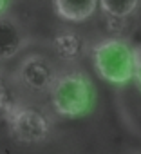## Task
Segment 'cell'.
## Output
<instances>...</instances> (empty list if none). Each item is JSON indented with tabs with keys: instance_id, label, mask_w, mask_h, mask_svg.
I'll return each instance as SVG.
<instances>
[{
	"instance_id": "obj_1",
	"label": "cell",
	"mask_w": 141,
	"mask_h": 154,
	"mask_svg": "<svg viewBox=\"0 0 141 154\" xmlns=\"http://www.w3.org/2000/svg\"><path fill=\"white\" fill-rule=\"evenodd\" d=\"M49 93L56 114L67 120H76L89 114L94 105L92 80L82 71L58 76Z\"/></svg>"
},
{
	"instance_id": "obj_2",
	"label": "cell",
	"mask_w": 141,
	"mask_h": 154,
	"mask_svg": "<svg viewBox=\"0 0 141 154\" xmlns=\"http://www.w3.org/2000/svg\"><path fill=\"white\" fill-rule=\"evenodd\" d=\"M92 63L96 72L109 84L125 85L134 80L136 51L130 40L121 36H109L92 47Z\"/></svg>"
},
{
	"instance_id": "obj_3",
	"label": "cell",
	"mask_w": 141,
	"mask_h": 154,
	"mask_svg": "<svg viewBox=\"0 0 141 154\" xmlns=\"http://www.w3.org/2000/svg\"><path fill=\"white\" fill-rule=\"evenodd\" d=\"M6 118L9 123L11 136L18 143L36 145L49 138L51 125H49L47 118L31 107H22V105L15 103Z\"/></svg>"
},
{
	"instance_id": "obj_4",
	"label": "cell",
	"mask_w": 141,
	"mask_h": 154,
	"mask_svg": "<svg viewBox=\"0 0 141 154\" xmlns=\"http://www.w3.org/2000/svg\"><path fill=\"white\" fill-rule=\"evenodd\" d=\"M18 78L27 89L36 93H45L51 91L58 74L54 63L49 58H45L44 54H29L20 63Z\"/></svg>"
},
{
	"instance_id": "obj_5",
	"label": "cell",
	"mask_w": 141,
	"mask_h": 154,
	"mask_svg": "<svg viewBox=\"0 0 141 154\" xmlns=\"http://www.w3.org/2000/svg\"><path fill=\"white\" fill-rule=\"evenodd\" d=\"M27 45V35L22 26L8 15L0 17V58L11 60Z\"/></svg>"
},
{
	"instance_id": "obj_6",
	"label": "cell",
	"mask_w": 141,
	"mask_h": 154,
	"mask_svg": "<svg viewBox=\"0 0 141 154\" xmlns=\"http://www.w3.org/2000/svg\"><path fill=\"white\" fill-rule=\"evenodd\" d=\"M52 6L65 22H85L96 13L100 0H52Z\"/></svg>"
},
{
	"instance_id": "obj_7",
	"label": "cell",
	"mask_w": 141,
	"mask_h": 154,
	"mask_svg": "<svg viewBox=\"0 0 141 154\" xmlns=\"http://www.w3.org/2000/svg\"><path fill=\"white\" fill-rule=\"evenodd\" d=\"M52 47L62 60H76L83 51V38L73 31H62L52 38Z\"/></svg>"
},
{
	"instance_id": "obj_8",
	"label": "cell",
	"mask_w": 141,
	"mask_h": 154,
	"mask_svg": "<svg viewBox=\"0 0 141 154\" xmlns=\"http://www.w3.org/2000/svg\"><path fill=\"white\" fill-rule=\"evenodd\" d=\"M141 0H100V8L105 15L128 18L139 6Z\"/></svg>"
},
{
	"instance_id": "obj_9",
	"label": "cell",
	"mask_w": 141,
	"mask_h": 154,
	"mask_svg": "<svg viewBox=\"0 0 141 154\" xmlns=\"http://www.w3.org/2000/svg\"><path fill=\"white\" fill-rule=\"evenodd\" d=\"M13 98H11V93L9 89L0 82V116H8V112L13 109Z\"/></svg>"
},
{
	"instance_id": "obj_10",
	"label": "cell",
	"mask_w": 141,
	"mask_h": 154,
	"mask_svg": "<svg viewBox=\"0 0 141 154\" xmlns=\"http://www.w3.org/2000/svg\"><path fill=\"white\" fill-rule=\"evenodd\" d=\"M136 51V71H134V82L137 85V89L141 91V45L134 47Z\"/></svg>"
},
{
	"instance_id": "obj_11",
	"label": "cell",
	"mask_w": 141,
	"mask_h": 154,
	"mask_svg": "<svg viewBox=\"0 0 141 154\" xmlns=\"http://www.w3.org/2000/svg\"><path fill=\"white\" fill-rule=\"evenodd\" d=\"M11 6V0H0V17H4Z\"/></svg>"
},
{
	"instance_id": "obj_12",
	"label": "cell",
	"mask_w": 141,
	"mask_h": 154,
	"mask_svg": "<svg viewBox=\"0 0 141 154\" xmlns=\"http://www.w3.org/2000/svg\"><path fill=\"white\" fill-rule=\"evenodd\" d=\"M0 72H2V58H0Z\"/></svg>"
}]
</instances>
